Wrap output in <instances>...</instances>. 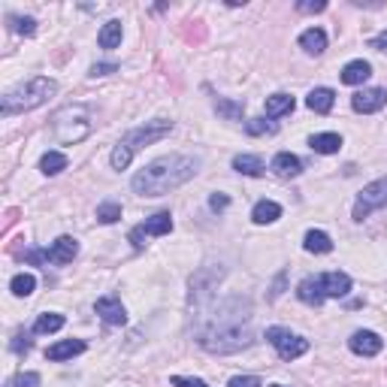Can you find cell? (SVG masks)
I'll use <instances>...</instances> for the list:
<instances>
[{"label": "cell", "instance_id": "6da1fadb", "mask_svg": "<svg viewBox=\"0 0 387 387\" xmlns=\"http://www.w3.org/2000/svg\"><path fill=\"white\" fill-rule=\"evenodd\" d=\"M251 318H254L251 303L242 300V296H227V300H218V303L212 300L206 315H200L197 342L209 354H236L254 345Z\"/></svg>", "mask_w": 387, "mask_h": 387}, {"label": "cell", "instance_id": "7a4b0ae2", "mask_svg": "<svg viewBox=\"0 0 387 387\" xmlns=\"http://www.w3.org/2000/svg\"><path fill=\"white\" fill-rule=\"evenodd\" d=\"M197 170H200V161L191 158V154H163V158H154L152 163H145L134 176L130 188L139 197H163L176 191V188H182L185 182H191Z\"/></svg>", "mask_w": 387, "mask_h": 387}, {"label": "cell", "instance_id": "3957f363", "mask_svg": "<svg viewBox=\"0 0 387 387\" xmlns=\"http://www.w3.org/2000/svg\"><path fill=\"white\" fill-rule=\"evenodd\" d=\"M55 91H57L55 79L34 76L30 82H21L19 88L3 94V100H0V115H3V118H12V115H19V112H30V109H37V106H43Z\"/></svg>", "mask_w": 387, "mask_h": 387}, {"label": "cell", "instance_id": "277c9868", "mask_svg": "<svg viewBox=\"0 0 387 387\" xmlns=\"http://www.w3.org/2000/svg\"><path fill=\"white\" fill-rule=\"evenodd\" d=\"M172 134V121H145L143 127H134L130 134L121 136V143L115 145V152H112V167L115 170H127L130 167V161H134V154L139 152L143 145H152V143H158V139L163 136H170Z\"/></svg>", "mask_w": 387, "mask_h": 387}, {"label": "cell", "instance_id": "5b68a950", "mask_svg": "<svg viewBox=\"0 0 387 387\" xmlns=\"http://www.w3.org/2000/svg\"><path fill=\"white\" fill-rule=\"evenodd\" d=\"M91 109L82 103H73V106H64L52 115V134L57 143L64 145H73V143H82L88 134H91Z\"/></svg>", "mask_w": 387, "mask_h": 387}, {"label": "cell", "instance_id": "8992f818", "mask_svg": "<svg viewBox=\"0 0 387 387\" xmlns=\"http://www.w3.org/2000/svg\"><path fill=\"white\" fill-rule=\"evenodd\" d=\"M267 342L278 351V357H282V360H296V357H303V354L309 351V339H303V336L285 330V327H269V330H267Z\"/></svg>", "mask_w": 387, "mask_h": 387}, {"label": "cell", "instance_id": "52a82bcc", "mask_svg": "<svg viewBox=\"0 0 387 387\" xmlns=\"http://www.w3.org/2000/svg\"><path fill=\"white\" fill-rule=\"evenodd\" d=\"M384 206H387V179L369 182L363 191L357 194V203H354V221H366L375 209H384Z\"/></svg>", "mask_w": 387, "mask_h": 387}, {"label": "cell", "instance_id": "ba28073f", "mask_svg": "<svg viewBox=\"0 0 387 387\" xmlns=\"http://www.w3.org/2000/svg\"><path fill=\"white\" fill-rule=\"evenodd\" d=\"M170 230H172V215H170V212H158V215L145 218L143 224H136L134 230H130L127 240L134 242V249H136V251H143L148 236H167Z\"/></svg>", "mask_w": 387, "mask_h": 387}, {"label": "cell", "instance_id": "9c48e42d", "mask_svg": "<svg viewBox=\"0 0 387 387\" xmlns=\"http://www.w3.org/2000/svg\"><path fill=\"white\" fill-rule=\"evenodd\" d=\"M351 106L354 112H363V115H372L378 109L387 106V88H363L351 97Z\"/></svg>", "mask_w": 387, "mask_h": 387}, {"label": "cell", "instance_id": "30bf717a", "mask_svg": "<svg viewBox=\"0 0 387 387\" xmlns=\"http://www.w3.org/2000/svg\"><path fill=\"white\" fill-rule=\"evenodd\" d=\"M348 348L354 354H360V357H375V354L384 348V342H381V336L372 333V330H357L348 339Z\"/></svg>", "mask_w": 387, "mask_h": 387}, {"label": "cell", "instance_id": "8fae6325", "mask_svg": "<svg viewBox=\"0 0 387 387\" xmlns=\"http://www.w3.org/2000/svg\"><path fill=\"white\" fill-rule=\"evenodd\" d=\"M94 312L106 321V324H112V327L127 324V312H125V306H121L118 300H115V296H100V300L94 303Z\"/></svg>", "mask_w": 387, "mask_h": 387}, {"label": "cell", "instance_id": "7c38bea8", "mask_svg": "<svg viewBox=\"0 0 387 387\" xmlns=\"http://www.w3.org/2000/svg\"><path fill=\"white\" fill-rule=\"evenodd\" d=\"M318 282H321L324 296H333V300H342L351 291V278L345 273H324V276H318Z\"/></svg>", "mask_w": 387, "mask_h": 387}, {"label": "cell", "instance_id": "4fadbf2b", "mask_svg": "<svg viewBox=\"0 0 387 387\" xmlns=\"http://www.w3.org/2000/svg\"><path fill=\"white\" fill-rule=\"evenodd\" d=\"M46 254L52 263H73V258L79 254V242L73 236H57L52 242V249H46Z\"/></svg>", "mask_w": 387, "mask_h": 387}, {"label": "cell", "instance_id": "5bb4252c", "mask_svg": "<svg viewBox=\"0 0 387 387\" xmlns=\"http://www.w3.org/2000/svg\"><path fill=\"white\" fill-rule=\"evenodd\" d=\"M269 170H273L278 179H294V176H300L303 172V161L296 158V154H291V152H278L273 158V163H269Z\"/></svg>", "mask_w": 387, "mask_h": 387}, {"label": "cell", "instance_id": "9a60e30c", "mask_svg": "<svg viewBox=\"0 0 387 387\" xmlns=\"http://www.w3.org/2000/svg\"><path fill=\"white\" fill-rule=\"evenodd\" d=\"M296 296H300L306 306H321V303L327 300L324 291H321V282H318V276H309V278H303L300 285H296Z\"/></svg>", "mask_w": 387, "mask_h": 387}, {"label": "cell", "instance_id": "2e32d148", "mask_svg": "<svg viewBox=\"0 0 387 387\" xmlns=\"http://www.w3.org/2000/svg\"><path fill=\"white\" fill-rule=\"evenodd\" d=\"M369 76H372V67H369V61H363V57H360V61H348L342 67V82L345 85H363Z\"/></svg>", "mask_w": 387, "mask_h": 387}, {"label": "cell", "instance_id": "e0dca14e", "mask_svg": "<svg viewBox=\"0 0 387 387\" xmlns=\"http://www.w3.org/2000/svg\"><path fill=\"white\" fill-rule=\"evenodd\" d=\"M333 103H336L333 88H315V91H309V97H306V106L312 112H318V115H327L333 109Z\"/></svg>", "mask_w": 387, "mask_h": 387}, {"label": "cell", "instance_id": "ac0fdd59", "mask_svg": "<svg viewBox=\"0 0 387 387\" xmlns=\"http://www.w3.org/2000/svg\"><path fill=\"white\" fill-rule=\"evenodd\" d=\"M82 351H85V342L82 339H64V342L52 345V348L46 351V357L55 360V363H61V360H70V357H76V354H82Z\"/></svg>", "mask_w": 387, "mask_h": 387}, {"label": "cell", "instance_id": "d6986e66", "mask_svg": "<svg viewBox=\"0 0 387 387\" xmlns=\"http://www.w3.org/2000/svg\"><path fill=\"white\" fill-rule=\"evenodd\" d=\"M282 218V206L276 200H260L258 206L251 209V221L254 224H273V221Z\"/></svg>", "mask_w": 387, "mask_h": 387}, {"label": "cell", "instance_id": "ffe728a7", "mask_svg": "<svg viewBox=\"0 0 387 387\" xmlns=\"http://www.w3.org/2000/svg\"><path fill=\"white\" fill-rule=\"evenodd\" d=\"M303 249L309 254H330L333 251V240L324 233V230H309L306 240H303Z\"/></svg>", "mask_w": 387, "mask_h": 387}, {"label": "cell", "instance_id": "44dd1931", "mask_svg": "<svg viewBox=\"0 0 387 387\" xmlns=\"http://www.w3.org/2000/svg\"><path fill=\"white\" fill-rule=\"evenodd\" d=\"M121 34H125V28H121L118 19L106 21L100 28V34H97V43H100V48H118L121 46Z\"/></svg>", "mask_w": 387, "mask_h": 387}, {"label": "cell", "instance_id": "7402d4cb", "mask_svg": "<svg viewBox=\"0 0 387 387\" xmlns=\"http://www.w3.org/2000/svg\"><path fill=\"white\" fill-rule=\"evenodd\" d=\"M309 145H312V152H318V154H336L342 148V136L339 134H315L309 139Z\"/></svg>", "mask_w": 387, "mask_h": 387}, {"label": "cell", "instance_id": "603a6c76", "mask_svg": "<svg viewBox=\"0 0 387 387\" xmlns=\"http://www.w3.org/2000/svg\"><path fill=\"white\" fill-rule=\"evenodd\" d=\"M300 46L306 48L309 55H321L327 48V34L321 28H309V30H303L300 34Z\"/></svg>", "mask_w": 387, "mask_h": 387}, {"label": "cell", "instance_id": "cb8c5ba5", "mask_svg": "<svg viewBox=\"0 0 387 387\" xmlns=\"http://www.w3.org/2000/svg\"><path fill=\"white\" fill-rule=\"evenodd\" d=\"M294 106L296 100L291 94H273V97H267V118H278V115H287V112H294Z\"/></svg>", "mask_w": 387, "mask_h": 387}, {"label": "cell", "instance_id": "d4e9b609", "mask_svg": "<svg viewBox=\"0 0 387 387\" xmlns=\"http://www.w3.org/2000/svg\"><path fill=\"white\" fill-rule=\"evenodd\" d=\"M233 170L242 172V176H263V172H267V167H263V161L258 154H236Z\"/></svg>", "mask_w": 387, "mask_h": 387}, {"label": "cell", "instance_id": "484cf974", "mask_svg": "<svg viewBox=\"0 0 387 387\" xmlns=\"http://www.w3.org/2000/svg\"><path fill=\"white\" fill-rule=\"evenodd\" d=\"M64 324H67V321H64V315H57V312H46V315H39V318H37L34 333H39V336H46V333H57Z\"/></svg>", "mask_w": 387, "mask_h": 387}, {"label": "cell", "instance_id": "4316f807", "mask_svg": "<svg viewBox=\"0 0 387 387\" xmlns=\"http://www.w3.org/2000/svg\"><path fill=\"white\" fill-rule=\"evenodd\" d=\"M39 170H43L46 176H57L61 170H67V154H61V152H46L43 158H39Z\"/></svg>", "mask_w": 387, "mask_h": 387}, {"label": "cell", "instance_id": "83f0119b", "mask_svg": "<svg viewBox=\"0 0 387 387\" xmlns=\"http://www.w3.org/2000/svg\"><path fill=\"white\" fill-rule=\"evenodd\" d=\"M34 287H37V278L30 276V273H19L10 282V291L15 294V296H30L34 294Z\"/></svg>", "mask_w": 387, "mask_h": 387}, {"label": "cell", "instance_id": "f1b7e54d", "mask_svg": "<svg viewBox=\"0 0 387 387\" xmlns=\"http://www.w3.org/2000/svg\"><path fill=\"white\" fill-rule=\"evenodd\" d=\"M97 221H100V224H115V221H121V206L115 200H103L97 206Z\"/></svg>", "mask_w": 387, "mask_h": 387}, {"label": "cell", "instance_id": "f546056e", "mask_svg": "<svg viewBox=\"0 0 387 387\" xmlns=\"http://www.w3.org/2000/svg\"><path fill=\"white\" fill-rule=\"evenodd\" d=\"M245 134L249 136H267V134H276V125L267 118H249L245 121Z\"/></svg>", "mask_w": 387, "mask_h": 387}, {"label": "cell", "instance_id": "4dcf8cb0", "mask_svg": "<svg viewBox=\"0 0 387 387\" xmlns=\"http://www.w3.org/2000/svg\"><path fill=\"white\" fill-rule=\"evenodd\" d=\"M215 109H218L221 115H224L227 121H240V118H242V109H245V106H242V103H233V100H224V97H218Z\"/></svg>", "mask_w": 387, "mask_h": 387}, {"label": "cell", "instance_id": "1f68e13d", "mask_svg": "<svg viewBox=\"0 0 387 387\" xmlns=\"http://www.w3.org/2000/svg\"><path fill=\"white\" fill-rule=\"evenodd\" d=\"M10 24L15 34H24V37H34L37 34V19H30V15H10Z\"/></svg>", "mask_w": 387, "mask_h": 387}, {"label": "cell", "instance_id": "d6a6232c", "mask_svg": "<svg viewBox=\"0 0 387 387\" xmlns=\"http://www.w3.org/2000/svg\"><path fill=\"white\" fill-rule=\"evenodd\" d=\"M12 387H39V375L37 372H19L12 378Z\"/></svg>", "mask_w": 387, "mask_h": 387}, {"label": "cell", "instance_id": "836d02e7", "mask_svg": "<svg viewBox=\"0 0 387 387\" xmlns=\"http://www.w3.org/2000/svg\"><path fill=\"white\" fill-rule=\"evenodd\" d=\"M296 10H300V12H324L327 10V0H300V3H296Z\"/></svg>", "mask_w": 387, "mask_h": 387}, {"label": "cell", "instance_id": "e575fe53", "mask_svg": "<svg viewBox=\"0 0 387 387\" xmlns=\"http://www.w3.org/2000/svg\"><path fill=\"white\" fill-rule=\"evenodd\" d=\"M227 387H263V384L258 375H236V378H230Z\"/></svg>", "mask_w": 387, "mask_h": 387}, {"label": "cell", "instance_id": "d590c367", "mask_svg": "<svg viewBox=\"0 0 387 387\" xmlns=\"http://www.w3.org/2000/svg\"><path fill=\"white\" fill-rule=\"evenodd\" d=\"M172 387H209L200 378H188V375H172Z\"/></svg>", "mask_w": 387, "mask_h": 387}, {"label": "cell", "instance_id": "8d00e7d4", "mask_svg": "<svg viewBox=\"0 0 387 387\" xmlns=\"http://www.w3.org/2000/svg\"><path fill=\"white\" fill-rule=\"evenodd\" d=\"M209 206H212L215 212H224L227 206H230V197H227V194H212V197H209Z\"/></svg>", "mask_w": 387, "mask_h": 387}, {"label": "cell", "instance_id": "74e56055", "mask_svg": "<svg viewBox=\"0 0 387 387\" xmlns=\"http://www.w3.org/2000/svg\"><path fill=\"white\" fill-rule=\"evenodd\" d=\"M118 70V64H94L91 67V76L97 79V76H109V73H115Z\"/></svg>", "mask_w": 387, "mask_h": 387}, {"label": "cell", "instance_id": "f35d334b", "mask_svg": "<svg viewBox=\"0 0 387 387\" xmlns=\"http://www.w3.org/2000/svg\"><path fill=\"white\" fill-rule=\"evenodd\" d=\"M28 348H30V339L24 333H19V336H15V342H12V351L21 354V351H28Z\"/></svg>", "mask_w": 387, "mask_h": 387}, {"label": "cell", "instance_id": "ab89813d", "mask_svg": "<svg viewBox=\"0 0 387 387\" xmlns=\"http://www.w3.org/2000/svg\"><path fill=\"white\" fill-rule=\"evenodd\" d=\"M372 48H378V52H387V30H381V34L372 39Z\"/></svg>", "mask_w": 387, "mask_h": 387}, {"label": "cell", "instance_id": "60d3db41", "mask_svg": "<svg viewBox=\"0 0 387 387\" xmlns=\"http://www.w3.org/2000/svg\"><path fill=\"white\" fill-rule=\"evenodd\" d=\"M269 387H282V384H269Z\"/></svg>", "mask_w": 387, "mask_h": 387}]
</instances>
